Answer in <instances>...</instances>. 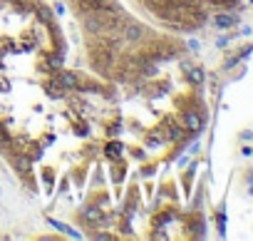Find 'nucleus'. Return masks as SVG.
Masks as SVG:
<instances>
[{
	"label": "nucleus",
	"mask_w": 253,
	"mask_h": 241,
	"mask_svg": "<svg viewBox=\"0 0 253 241\" xmlns=\"http://www.w3.org/2000/svg\"><path fill=\"white\" fill-rule=\"evenodd\" d=\"M159 25L176 33H194L211 20V13L236 8L241 0H134Z\"/></svg>",
	"instance_id": "f03ea898"
},
{
	"label": "nucleus",
	"mask_w": 253,
	"mask_h": 241,
	"mask_svg": "<svg viewBox=\"0 0 253 241\" xmlns=\"http://www.w3.org/2000/svg\"><path fill=\"white\" fill-rule=\"evenodd\" d=\"M122 112L112 82L67 67V43L45 0H0V157L38 192L35 172L62 149L67 177L82 187L119 140Z\"/></svg>",
	"instance_id": "f257e3e1"
}]
</instances>
